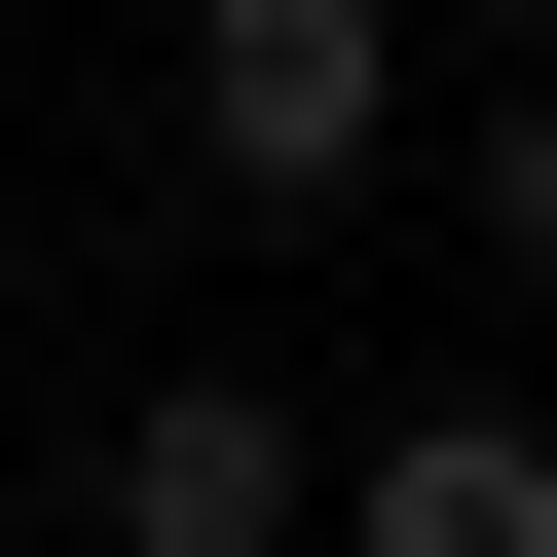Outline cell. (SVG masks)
<instances>
[{
    "label": "cell",
    "instance_id": "obj_1",
    "mask_svg": "<svg viewBox=\"0 0 557 557\" xmlns=\"http://www.w3.org/2000/svg\"><path fill=\"white\" fill-rule=\"evenodd\" d=\"M149 112H186L223 223H372V186H409V0H186Z\"/></svg>",
    "mask_w": 557,
    "mask_h": 557
},
{
    "label": "cell",
    "instance_id": "obj_2",
    "mask_svg": "<svg viewBox=\"0 0 557 557\" xmlns=\"http://www.w3.org/2000/svg\"><path fill=\"white\" fill-rule=\"evenodd\" d=\"M75 557H335V409L298 372H149L112 483H75Z\"/></svg>",
    "mask_w": 557,
    "mask_h": 557
},
{
    "label": "cell",
    "instance_id": "obj_3",
    "mask_svg": "<svg viewBox=\"0 0 557 557\" xmlns=\"http://www.w3.org/2000/svg\"><path fill=\"white\" fill-rule=\"evenodd\" d=\"M335 557H557V446L520 409H372L335 446Z\"/></svg>",
    "mask_w": 557,
    "mask_h": 557
},
{
    "label": "cell",
    "instance_id": "obj_4",
    "mask_svg": "<svg viewBox=\"0 0 557 557\" xmlns=\"http://www.w3.org/2000/svg\"><path fill=\"white\" fill-rule=\"evenodd\" d=\"M483 260H557V75H520V112H483Z\"/></svg>",
    "mask_w": 557,
    "mask_h": 557
},
{
    "label": "cell",
    "instance_id": "obj_5",
    "mask_svg": "<svg viewBox=\"0 0 557 557\" xmlns=\"http://www.w3.org/2000/svg\"><path fill=\"white\" fill-rule=\"evenodd\" d=\"M409 38H557V0H409Z\"/></svg>",
    "mask_w": 557,
    "mask_h": 557
}]
</instances>
